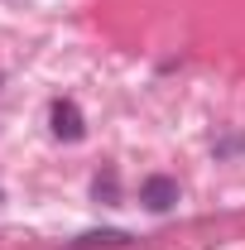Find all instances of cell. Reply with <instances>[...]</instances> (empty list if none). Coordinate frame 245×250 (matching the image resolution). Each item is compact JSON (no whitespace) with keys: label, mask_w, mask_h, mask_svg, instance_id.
<instances>
[{"label":"cell","mask_w":245,"mask_h":250,"mask_svg":"<svg viewBox=\"0 0 245 250\" xmlns=\"http://www.w3.org/2000/svg\"><path fill=\"white\" fill-rule=\"evenodd\" d=\"M140 202H144L149 212H168V207L178 202V183H173V178H163V173H154V178L140 183Z\"/></svg>","instance_id":"obj_1"},{"label":"cell","mask_w":245,"mask_h":250,"mask_svg":"<svg viewBox=\"0 0 245 250\" xmlns=\"http://www.w3.org/2000/svg\"><path fill=\"white\" fill-rule=\"evenodd\" d=\"M48 121H53V135H58V140H82V135H87V125H82V111H77L72 101H53Z\"/></svg>","instance_id":"obj_2"},{"label":"cell","mask_w":245,"mask_h":250,"mask_svg":"<svg viewBox=\"0 0 245 250\" xmlns=\"http://www.w3.org/2000/svg\"><path fill=\"white\" fill-rule=\"evenodd\" d=\"M125 241H130L125 231H87L77 246H82V250H96V246H125Z\"/></svg>","instance_id":"obj_3"}]
</instances>
